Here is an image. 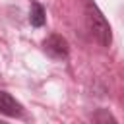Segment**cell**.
<instances>
[{"mask_svg":"<svg viewBox=\"0 0 124 124\" xmlns=\"http://www.w3.org/2000/svg\"><path fill=\"white\" fill-rule=\"evenodd\" d=\"M85 21H87V27H89L91 35L103 46H110V43H112L110 25H108V21L105 19V16L101 14V10L97 8V4L93 0H85Z\"/></svg>","mask_w":124,"mask_h":124,"instance_id":"6da1fadb","label":"cell"},{"mask_svg":"<svg viewBox=\"0 0 124 124\" xmlns=\"http://www.w3.org/2000/svg\"><path fill=\"white\" fill-rule=\"evenodd\" d=\"M43 48H45V52H46L48 56H52V58H56V60L68 58V52H70L66 39L60 37V35H56V33L48 35V37L43 41Z\"/></svg>","mask_w":124,"mask_h":124,"instance_id":"7a4b0ae2","label":"cell"},{"mask_svg":"<svg viewBox=\"0 0 124 124\" xmlns=\"http://www.w3.org/2000/svg\"><path fill=\"white\" fill-rule=\"evenodd\" d=\"M0 114H6V116H21L23 114V107L6 91H0Z\"/></svg>","mask_w":124,"mask_h":124,"instance_id":"3957f363","label":"cell"},{"mask_svg":"<svg viewBox=\"0 0 124 124\" xmlns=\"http://www.w3.org/2000/svg\"><path fill=\"white\" fill-rule=\"evenodd\" d=\"M45 8L39 4V2H31V10H29V23L33 27H43L45 25Z\"/></svg>","mask_w":124,"mask_h":124,"instance_id":"277c9868","label":"cell"}]
</instances>
